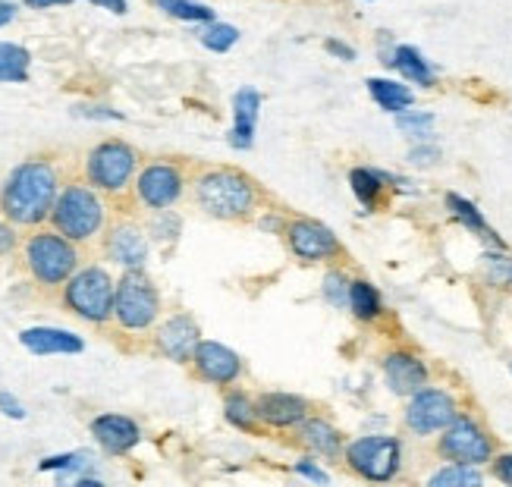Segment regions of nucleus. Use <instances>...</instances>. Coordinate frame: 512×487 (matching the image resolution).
<instances>
[{
	"mask_svg": "<svg viewBox=\"0 0 512 487\" xmlns=\"http://www.w3.org/2000/svg\"><path fill=\"white\" fill-rule=\"evenodd\" d=\"M92 437L98 440V447L110 456H123L129 453L132 447L142 440V431L139 425L132 422V418L126 415H114V412H107V415H98L95 422H92Z\"/></svg>",
	"mask_w": 512,
	"mask_h": 487,
	"instance_id": "19",
	"label": "nucleus"
},
{
	"mask_svg": "<svg viewBox=\"0 0 512 487\" xmlns=\"http://www.w3.org/2000/svg\"><path fill=\"white\" fill-rule=\"evenodd\" d=\"M481 481H484L481 466H462V462H447V466L428 478L431 487H475Z\"/></svg>",
	"mask_w": 512,
	"mask_h": 487,
	"instance_id": "29",
	"label": "nucleus"
},
{
	"mask_svg": "<svg viewBox=\"0 0 512 487\" xmlns=\"http://www.w3.org/2000/svg\"><path fill=\"white\" fill-rule=\"evenodd\" d=\"M258 114H261V95L255 88H239L233 95V129H230V145L236 151H249L255 145Z\"/></svg>",
	"mask_w": 512,
	"mask_h": 487,
	"instance_id": "21",
	"label": "nucleus"
},
{
	"mask_svg": "<svg viewBox=\"0 0 512 487\" xmlns=\"http://www.w3.org/2000/svg\"><path fill=\"white\" fill-rule=\"evenodd\" d=\"M60 195L57 170L48 161H26L10 170L0 186V214L16 227H38L54 211Z\"/></svg>",
	"mask_w": 512,
	"mask_h": 487,
	"instance_id": "1",
	"label": "nucleus"
},
{
	"mask_svg": "<svg viewBox=\"0 0 512 487\" xmlns=\"http://www.w3.org/2000/svg\"><path fill=\"white\" fill-rule=\"evenodd\" d=\"M239 38H242V32L236 26H230V22H220V19L205 22L202 35H198V41H202L205 48L214 51V54H227L230 48H236Z\"/></svg>",
	"mask_w": 512,
	"mask_h": 487,
	"instance_id": "33",
	"label": "nucleus"
},
{
	"mask_svg": "<svg viewBox=\"0 0 512 487\" xmlns=\"http://www.w3.org/2000/svg\"><path fill=\"white\" fill-rule=\"evenodd\" d=\"M258 186L252 176L233 167L205 170L195 180V202L208 217L217 220H246L258 208Z\"/></svg>",
	"mask_w": 512,
	"mask_h": 487,
	"instance_id": "2",
	"label": "nucleus"
},
{
	"mask_svg": "<svg viewBox=\"0 0 512 487\" xmlns=\"http://www.w3.org/2000/svg\"><path fill=\"white\" fill-rule=\"evenodd\" d=\"M154 343H158V349L170 362H189L195 346L202 343V334H198V324L189 315H173L158 327Z\"/></svg>",
	"mask_w": 512,
	"mask_h": 487,
	"instance_id": "17",
	"label": "nucleus"
},
{
	"mask_svg": "<svg viewBox=\"0 0 512 487\" xmlns=\"http://www.w3.org/2000/svg\"><path fill=\"white\" fill-rule=\"evenodd\" d=\"M293 472L302 475V478H308V481H315V484H327L330 481V475L315 466V459H299L296 466H293Z\"/></svg>",
	"mask_w": 512,
	"mask_h": 487,
	"instance_id": "42",
	"label": "nucleus"
},
{
	"mask_svg": "<svg viewBox=\"0 0 512 487\" xmlns=\"http://www.w3.org/2000/svg\"><path fill=\"white\" fill-rule=\"evenodd\" d=\"M396 129L409 136L412 142H431L434 136V114L428 110H403V114H396Z\"/></svg>",
	"mask_w": 512,
	"mask_h": 487,
	"instance_id": "31",
	"label": "nucleus"
},
{
	"mask_svg": "<svg viewBox=\"0 0 512 487\" xmlns=\"http://www.w3.org/2000/svg\"><path fill=\"white\" fill-rule=\"evenodd\" d=\"M16 246V230L10 227V220H0V255L13 252Z\"/></svg>",
	"mask_w": 512,
	"mask_h": 487,
	"instance_id": "44",
	"label": "nucleus"
},
{
	"mask_svg": "<svg viewBox=\"0 0 512 487\" xmlns=\"http://www.w3.org/2000/svg\"><path fill=\"white\" fill-rule=\"evenodd\" d=\"M151 236L161 239V242H173L176 236H180V217H176L173 211H158L151 220Z\"/></svg>",
	"mask_w": 512,
	"mask_h": 487,
	"instance_id": "36",
	"label": "nucleus"
},
{
	"mask_svg": "<svg viewBox=\"0 0 512 487\" xmlns=\"http://www.w3.org/2000/svg\"><path fill=\"white\" fill-rule=\"evenodd\" d=\"M387 70H396L399 79L418 85V88H437V66L421 54L415 44H393V48L381 57Z\"/></svg>",
	"mask_w": 512,
	"mask_h": 487,
	"instance_id": "16",
	"label": "nucleus"
},
{
	"mask_svg": "<svg viewBox=\"0 0 512 487\" xmlns=\"http://www.w3.org/2000/svg\"><path fill=\"white\" fill-rule=\"evenodd\" d=\"M32 54L13 41H0V82L4 85H22L29 82Z\"/></svg>",
	"mask_w": 512,
	"mask_h": 487,
	"instance_id": "26",
	"label": "nucleus"
},
{
	"mask_svg": "<svg viewBox=\"0 0 512 487\" xmlns=\"http://www.w3.org/2000/svg\"><path fill=\"white\" fill-rule=\"evenodd\" d=\"M349 286H352V280L343 271H327L324 283H321V296L333 308H349Z\"/></svg>",
	"mask_w": 512,
	"mask_h": 487,
	"instance_id": "35",
	"label": "nucleus"
},
{
	"mask_svg": "<svg viewBox=\"0 0 512 487\" xmlns=\"http://www.w3.org/2000/svg\"><path fill=\"white\" fill-rule=\"evenodd\" d=\"M183 189H186V176L170 161H154V164L142 167L139 180H136L139 202L151 211L173 208L183 198Z\"/></svg>",
	"mask_w": 512,
	"mask_h": 487,
	"instance_id": "12",
	"label": "nucleus"
},
{
	"mask_svg": "<svg viewBox=\"0 0 512 487\" xmlns=\"http://www.w3.org/2000/svg\"><path fill=\"white\" fill-rule=\"evenodd\" d=\"M434 450L443 462H462V466H487L497 453L491 431L478 418L462 412L456 415V422L450 428L440 431Z\"/></svg>",
	"mask_w": 512,
	"mask_h": 487,
	"instance_id": "8",
	"label": "nucleus"
},
{
	"mask_svg": "<svg viewBox=\"0 0 512 487\" xmlns=\"http://www.w3.org/2000/svg\"><path fill=\"white\" fill-rule=\"evenodd\" d=\"M0 412H4L7 418H13V422H22V418H26V406H22L7 390H0Z\"/></svg>",
	"mask_w": 512,
	"mask_h": 487,
	"instance_id": "43",
	"label": "nucleus"
},
{
	"mask_svg": "<svg viewBox=\"0 0 512 487\" xmlns=\"http://www.w3.org/2000/svg\"><path fill=\"white\" fill-rule=\"evenodd\" d=\"M487 466H491V475L500 484H509L512 487V453H494V459L487 462Z\"/></svg>",
	"mask_w": 512,
	"mask_h": 487,
	"instance_id": "39",
	"label": "nucleus"
},
{
	"mask_svg": "<svg viewBox=\"0 0 512 487\" xmlns=\"http://www.w3.org/2000/svg\"><path fill=\"white\" fill-rule=\"evenodd\" d=\"M509 371H512V362H509Z\"/></svg>",
	"mask_w": 512,
	"mask_h": 487,
	"instance_id": "47",
	"label": "nucleus"
},
{
	"mask_svg": "<svg viewBox=\"0 0 512 487\" xmlns=\"http://www.w3.org/2000/svg\"><path fill=\"white\" fill-rule=\"evenodd\" d=\"M286 246L296 258L302 261H330V258H340L343 255V246L337 233H333L327 224L315 217H293L286 220Z\"/></svg>",
	"mask_w": 512,
	"mask_h": 487,
	"instance_id": "11",
	"label": "nucleus"
},
{
	"mask_svg": "<svg viewBox=\"0 0 512 487\" xmlns=\"http://www.w3.org/2000/svg\"><path fill=\"white\" fill-rule=\"evenodd\" d=\"M349 189L355 195V202L365 208V214L377 211L384 202V192L390 189L384 180V170H374V167H352L349 170Z\"/></svg>",
	"mask_w": 512,
	"mask_h": 487,
	"instance_id": "25",
	"label": "nucleus"
},
{
	"mask_svg": "<svg viewBox=\"0 0 512 487\" xmlns=\"http://www.w3.org/2000/svg\"><path fill=\"white\" fill-rule=\"evenodd\" d=\"M76 114L85 117V120H123L120 110L114 107H101V104H85V107H76Z\"/></svg>",
	"mask_w": 512,
	"mask_h": 487,
	"instance_id": "40",
	"label": "nucleus"
},
{
	"mask_svg": "<svg viewBox=\"0 0 512 487\" xmlns=\"http://www.w3.org/2000/svg\"><path fill=\"white\" fill-rule=\"evenodd\" d=\"M117 283L104 268H82L63 283V302L73 315L88 324H104L114 318Z\"/></svg>",
	"mask_w": 512,
	"mask_h": 487,
	"instance_id": "5",
	"label": "nucleus"
},
{
	"mask_svg": "<svg viewBox=\"0 0 512 487\" xmlns=\"http://www.w3.org/2000/svg\"><path fill=\"white\" fill-rule=\"evenodd\" d=\"M26 268L41 286H63L79 271L76 242L66 239L60 230H38L26 239Z\"/></svg>",
	"mask_w": 512,
	"mask_h": 487,
	"instance_id": "4",
	"label": "nucleus"
},
{
	"mask_svg": "<svg viewBox=\"0 0 512 487\" xmlns=\"http://www.w3.org/2000/svg\"><path fill=\"white\" fill-rule=\"evenodd\" d=\"M324 51H327L330 57H337V60H343V63H352L355 57H359V51H355V48H352V44L340 41V38H327V41H324Z\"/></svg>",
	"mask_w": 512,
	"mask_h": 487,
	"instance_id": "41",
	"label": "nucleus"
},
{
	"mask_svg": "<svg viewBox=\"0 0 512 487\" xmlns=\"http://www.w3.org/2000/svg\"><path fill=\"white\" fill-rule=\"evenodd\" d=\"M29 7H35V10H48V7H60V4H76V0H26ZM88 4H95V7H104V10H110V13H117V16H123L129 7H126V0H88Z\"/></svg>",
	"mask_w": 512,
	"mask_h": 487,
	"instance_id": "37",
	"label": "nucleus"
},
{
	"mask_svg": "<svg viewBox=\"0 0 512 487\" xmlns=\"http://www.w3.org/2000/svg\"><path fill=\"white\" fill-rule=\"evenodd\" d=\"M161 315V296L158 286L151 283L148 274H142V268L126 271L117 280V299H114V318L123 330H132V334H142L148 330Z\"/></svg>",
	"mask_w": 512,
	"mask_h": 487,
	"instance_id": "7",
	"label": "nucleus"
},
{
	"mask_svg": "<svg viewBox=\"0 0 512 487\" xmlns=\"http://www.w3.org/2000/svg\"><path fill=\"white\" fill-rule=\"evenodd\" d=\"M136 167H139L136 148L120 139H110L88 151L85 176H88V183L101 192H123L132 176H136Z\"/></svg>",
	"mask_w": 512,
	"mask_h": 487,
	"instance_id": "9",
	"label": "nucleus"
},
{
	"mask_svg": "<svg viewBox=\"0 0 512 487\" xmlns=\"http://www.w3.org/2000/svg\"><path fill=\"white\" fill-rule=\"evenodd\" d=\"M54 230H60L66 239L73 242H88L95 239L104 230V220H107V205L101 202V195L92 183H73L60 189L54 211Z\"/></svg>",
	"mask_w": 512,
	"mask_h": 487,
	"instance_id": "3",
	"label": "nucleus"
},
{
	"mask_svg": "<svg viewBox=\"0 0 512 487\" xmlns=\"http://www.w3.org/2000/svg\"><path fill=\"white\" fill-rule=\"evenodd\" d=\"M13 16H16V7L7 4V0H0V26H10Z\"/></svg>",
	"mask_w": 512,
	"mask_h": 487,
	"instance_id": "46",
	"label": "nucleus"
},
{
	"mask_svg": "<svg viewBox=\"0 0 512 487\" xmlns=\"http://www.w3.org/2000/svg\"><path fill=\"white\" fill-rule=\"evenodd\" d=\"M346 469L362 481H393L403 469V440L393 434H368L346 444L343 450Z\"/></svg>",
	"mask_w": 512,
	"mask_h": 487,
	"instance_id": "6",
	"label": "nucleus"
},
{
	"mask_svg": "<svg viewBox=\"0 0 512 487\" xmlns=\"http://www.w3.org/2000/svg\"><path fill=\"white\" fill-rule=\"evenodd\" d=\"M459 415V400L443 387H421L418 393L409 396L406 412H403V422L406 431L415 437H434L443 428H450Z\"/></svg>",
	"mask_w": 512,
	"mask_h": 487,
	"instance_id": "10",
	"label": "nucleus"
},
{
	"mask_svg": "<svg viewBox=\"0 0 512 487\" xmlns=\"http://www.w3.org/2000/svg\"><path fill=\"white\" fill-rule=\"evenodd\" d=\"M409 161L418 164V167H431L440 161V148L437 145H428V142H418L412 151H409Z\"/></svg>",
	"mask_w": 512,
	"mask_h": 487,
	"instance_id": "38",
	"label": "nucleus"
},
{
	"mask_svg": "<svg viewBox=\"0 0 512 487\" xmlns=\"http://www.w3.org/2000/svg\"><path fill=\"white\" fill-rule=\"evenodd\" d=\"M192 365L198 371V378L217 384V387H230L242 378V359L224 343L202 340L192 352Z\"/></svg>",
	"mask_w": 512,
	"mask_h": 487,
	"instance_id": "13",
	"label": "nucleus"
},
{
	"mask_svg": "<svg viewBox=\"0 0 512 487\" xmlns=\"http://www.w3.org/2000/svg\"><path fill=\"white\" fill-rule=\"evenodd\" d=\"M381 368H384V381H387L390 393L406 396V400L431 381L428 362L421 359V356H415V352H409V349H393V352H387Z\"/></svg>",
	"mask_w": 512,
	"mask_h": 487,
	"instance_id": "14",
	"label": "nucleus"
},
{
	"mask_svg": "<svg viewBox=\"0 0 512 487\" xmlns=\"http://www.w3.org/2000/svg\"><path fill=\"white\" fill-rule=\"evenodd\" d=\"M19 343L26 346L32 356H79L85 349L79 334L60 330V327H29L19 334Z\"/></svg>",
	"mask_w": 512,
	"mask_h": 487,
	"instance_id": "20",
	"label": "nucleus"
},
{
	"mask_svg": "<svg viewBox=\"0 0 512 487\" xmlns=\"http://www.w3.org/2000/svg\"><path fill=\"white\" fill-rule=\"evenodd\" d=\"M154 7L180 22H214L217 19L214 10L208 4H198V0H154Z\"/></svg>",
	"mask_w": 512,
	"mask_h": 487,
	"instance_id": "32",
	"label": "nucleus"
},
{
	"mask_svg": "<svg viewBox=\"0 0 512 487\" xmlns=\"http://www.w3.org/2000/svg\"><path fill=\"white\" fill-rule=\"evenodd\" d=\"M95 469V453L92 450H73L63 456H48L41 459L38 472H60V478H85V472Z\"/></svg>",
	"mask_w": 512,
	"mask_h": 487,
	"instance_id": "28",
	"label": "nucleus"
},
{
	"mask_svg": "<svg viewBox=\"0 0 512 487\" xmlns=\"http://www.w3.org/2000/svg\"><path fill=\"white\" fill-rule=\"evenodd\" d=\"M296 431H299V444L308 453H315L321 459H337L343 453V434L333 428L327 418L308 415Z\"/></svg>",
	"mask_w": 512,
	"mask_h": 487,
	"instance_id": "22",
	"label": "nucleus"
},
{
	"mask_svg": "<svg viewBox=\"0 0 512 487\" xmlns=\"http://www.w3.org/2000/svg\"><path fill=\"white\" fill-rule=\"evenodd\" d=\"M255 412L261 425L286 431V428H299L311 415V406L299 393H261L255 400Z\"/></svg>",
	"mask_w": 512,
	"mask_h": 487,
	"instance_id": "15",
	"label": "nucleus"
},
{
	"mask_svg": "<svg viewBox=\"0 0 512 487\" xmlns=\"http://www.w3.org/2000/svg\"><path fill=\"white\" fill-rule=\"evenodd\" d=\"M258 224H261V230H267V233H283V230H286V220H283L277 211L264 214V217L258 220Z\"/></svg>",
	"mask_w": 512,
	"mask_h": 487,
	"instance_id": "45",
	"label": "nucleus"
},
{
	"mask_svg": "<svg viewBox=\"0 0 512 487\" xmlns=\"http://www.w3.org/2000/svg\"><path fill=\"white\" fill-rule=\"evenodd\" d=\"M447 211H450V217L459 220V224H462L465 230H469L472 236L484 239L487 246H494V249H503V239L497 236V230H494L491 224H487L484 214L478 211L475 202H469V198H462L459 192H447Z\"/></svg>",
	"mask_w": 512,
	"mask_h": 487,
	"instance_id": "24",
	"label": "nucleus"
},
{
	"mask_svg": "<svg viewBox=\"0 0 512 487\" xmlns=\"http://www.w3.org/2000/svg\"><path fill=\"white\" fill-rule=\"evenodd\" d=\"M349 312L359 321H377L384 315V299L368 280H352L349 286Z\"/></svg>",
	"mask_w": 512,
	"mask_h": 487,
	"instance_id": "27",
	"label": "nucleus"
},
{
	"mask_svg": "<svg viewBox=\"0 0 512 487\" xmlns=\"http://www.w3.org/2000/svg\"><path fill=\"white\" fill-rule=\"evenodd\" d=\"M107 255L114 258L120 268L126 271H136V268H145V258H148V236L139 224H123L110 227L107 233Z\"/></svg>",
	"mask_w": 512,
	"mask_h": 487,
	"instance_id": "18",
	"label": "nucleus"
},
{
	"mask_svg": "<svg viewBox=\"0 0 512 487\" xmlns=\"http://www.w3.org/2000/svg\"><path fill=\"white\" fill-rule=\"evenodd\" d=\"M365 88L371 101L384 110V114H403V110H409L415 104V92L409 88V82L403 79H387V76H371L365 79Z\"/></svg>",
	"mask_w": 512,
	"mask_h": 487,
	"instance_id": "23",
	"label": "nucleus"
},
{
	"mask_svg": "<svg viewBox=\"0 0 512 487\" xmlns=\"http://www.w3.org/2000/svg\"><path fill=\"white\" fill-rule=\"evenodd\" d=\"M481 264H484V277L494 286H512V255H506L503 249H487Z\"/></svg>",
	"mask_w": 512,
	"mask_h": 487,
	"instance_id": "34",
	"label": "nucleus"
},
{
	"mask_svg": "<svg viewBox=\"0 0 512 487\" xmlns=\"http://www.w3.org/2000/svg\"><path fill=\"white\" fill-rule=\"evenodd\" d=\"M224 415H227V422L239 431H255L258 425V412H255V400H249L246 393H227V400H224Z\"/></svg>",
	"mask_w": 512,
	"mask_h": 487,
	"instance_id": "30",
	"label": "nucleus"
}]
</instances>
